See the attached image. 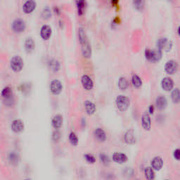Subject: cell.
Segmentation results:
<instances>
[{"instance_id":"obj_1","label":"cell","mask_w":180,"mask_h":180,"mask_svg":"<svg viewBox=\"0 0 180 180\" xmlns=\"http://www.w3.org/2000/svg\"><path fill=\"white\" fill-rule=\"evenodd\" d=\"M146 59L150 62H158L162 58V51L160 49H146L145 51Z\"/></svg>"},{"instance_id":"obj_2","label":"cell","mask_w":180,"mask_h":180,"mask_svg":"<svg viewBox=\"0 0 180 180\" xmlns=\"http://www.w3.org/2000/svg\"><path fill=\"white\" fill-rule=\"evenodd\" d=\"M24 62L22 58L19 56H14L10 61V67L15 73H19L23 70Z\"/></svg>"},{"instance_id":"obj_3","label":"cell","mask_w":180,"mask_h":180,"mask_svg":"<svg viewBox=\"0 0 180 180\" xmlns=\"http://www.w3.org/2000/svg\"><path fill=\"white\" fill-rule=\"evenodd\" d=\"M129 99L127 96L120 95L118 96L117 99H116V105H117L118 109L120 111H125L129 108Z\"/></svg>"},{"instance_id":"obj_4","label":"cell","mask_w":180,"mask_h":180,"mask_svg":"<svg viewBox=\"0 0 180 180\" xmlns=\"http://www.w3.org/2000/svg\"><path fill=\"white\" fill-rule=\"evenodd\" d=\"M26 23L21 18H16L12 22V29L16 33L23 32L26 30Z\"/></svg>"},{"instance_id":"obj_5","label":"cell","mask_w":180,"mask_h":180,"mask_svg":"<svg viewBox=\"0 0 180 180\" xmlns=\"http://www.w3.org/2000/svg\"><path fill=\"white\" fill-rule=\"evenodd\" d=\"M50 91L54 95H59L62 92L63 85L59 80H54L50 83Z\"/></svg>"},{"instance_id":"obj_6","label":"cell","mask_w":180,"mask_h":180,"mask_svg":"<svg viewBox=\"0 0 180 180\" xmlns=\"http://www.w3.org/2000/svg\"><path fill=\"white\" fill-rule=\"evenodd\" d=\"M36 7L37 4L34 0H27L23 5V11L26 14H30L34 12Z\"/></svg>"},{"instance_id":"obj_7","label":"cell","mask_w":180,"mask_h":180,"mask_svg":"<svg viewBox=\"0 0 180 180\" xmlns=\"http://www.w3.org/2000/svg\"><path fill=\"white\" fill-rule=\"evenodd\" d=\"M157 45L160 50L169 51L172 47V42L167 38H161L158 41Z\"/></svg>"},{"instance_id":"obj_8","label":"cell","mask_w":180,"mask_h":180,"mask_svg":"<svg viewBox=\"0 0 180 180\" xmlns=\"http://www.w3.org/2000/svg\"><path fill=\"white\" fill-rule=\"evenodd\" d=\"M177 68H178V66H177V63L175 61L170 60L165 64V71L168 74L173 75L176 73Z\"/></svg>"},{"instance_id":"obj_9","label":"cell","mask_w":180,"mask_h":180,"mask_svg":"<svg viewBox=\"0 0 180 180\" xmlns=\"http://www.w3.org/2000/svg\"><path fill=\"white\" fill-rule=\"evenodd\" d=\"M52 30L48 25H44L40 30V36L44 40H48L51 37Z\"/></svg>"},{"instance_id":"obj_10","label":"cell","mask_w":180,"mask_h":180,"mask_svg":"<svg viewBox=\"0 0 180 180\" xmlns=\"http://www.w3.org/2000/svg\"><path fill=\"white\" fill-rule=\"evenodd\" d=\"M81 82H82V87H84L85 90H92V88L94 87L93 81L90 77L87 75H83L82 77Z\"/></svg>"},{"instance_id":"obj_11","label":"cell","mask_w":180,"mask_h":180,"mask_svg":"<svg viewBox=\"0 0 180 180\" xmlns=\"http://www.w3.org/2000/svg\"><path fill=\"white\" fill-rule=\"evenodd\" d=\"M12 129L15 133H20L23 131L24 123L21 120H14L12 123Z\"/></svg>"},{"instance_id":"obj_12","label":"cell","mask_w":180,"mask_h":180,"mask_svg":"<svg viewBox=\"0 0 180 180\" xmlns=\"http://www.w3.org/2000/svg\"><path fill=\"white\" fill-rule=\"evenodd\" d=\"M161 86L163 90L166 91V92L171 91L174 87V83L173 80L170 78V77H165V78H163L162 80Z\"/></svg>"},{"instance_id":"obj_13","label":"cell","mask_w":180,"mask_h":180,"mask_svg":"<svg viewBox=\"0 0 180 180\" xmlns=\"http://www.w3.org/2000/svg\"><path fill=\"white\" fill-rule=\"evenodd\" d=\"M94 136L95 139L99 142H104L106 139V133L101 128H97L94 132Z\"/></svg>"},{"instance_id":"obj_14","label":"cell","mask_w":180,"mask_h":180,"mask_svg":"<svg viewBox=\"0 0 180 180\" xmlns=\"http://www.w3.org/2000/svg\"><path fill=\"white\" fill-rule=\"evenodd\" d=\"M142 124L143 128L146 131H149L151 128V118L148 113H144L143 115L142 118Z\"/></svg>"},{"instance_id":"obj_15","label":"cell","mask_w":180,"mask_h":180,"mask_svg":"<svg viewBox=\"0 0 180 180\" xmlns=\"http://www.w3.org/2000/svg\"><path fill=\"white\" fill-rule=\"evenodd\" d=\"M35 47V41L32 37H27L25 41V49L27 53H31Z\"/></svg>"},{"instance_id":"obj_16","label":"cell","mask_w":180,"mask_h":180,"mask_svg":"<svg viewBox=\"0 0 180 180\" xmlns=\"http://www.w3.org/2000/svg\"><path fill=\"white\" fill-rule=\"evenodd\" d=\"M63 119L62 115H56L51 120V124L52 126L54 127V128L56 129H59L61 128L63 124Z\"/></svg>"},{"instance_id":"obj_17","label":"cell","mask_w":180,"mask_h":180,"mask_svg":"<svg viewBox=\"0 0 180 180\" xmlns=\"http://www.w3.org/2000/svg\"><path fill=\"white\" fill-rule=\"evenodd\" d=\"M81 44H82V53L83 56L85 58H90L91 55H92V51H91V46L87 40Z\"/></svg>"},{"instance_id":"obj_18","label":"cell","mask_w":180,"mask_h":180,"mask_svg":"<svg viewBox=\"0 0 180 180\" xmlns=\"http://www.w3.org/2000/svg\"><path fill=\"white\" fill-rule=\"evenodd\" d=\"M1 96L4 99L5 101H11L13 97L12 95V90L9 86L5 87L2 90L1 92Z\"/></svg>"},{"instance_id":"obj_19","label":"cell","mask_w":180,"mask_h":180,"mask_svg":"<svg viewBox=\"0 0 180 180\" xmlns=\"http://www.w3.org/2000/svg\"><path fill=\"white\" fill-rule=\"evenodd\" d=\"M163 165V161L161 158L160 157H155L151 161V166L152 168L155 170L158 171L162 168Z\"/></svg>"},{"instance_id":"obj_20","label":"cell","mask_w":180,"mask_h":180,"mask_svg":"<svg viewBox=\"0 0 180 180\" xmlns=\"http://www.w3.org/2000/svg\"><path fill=\"white\" fill-rule=\"evenodd\" d=\"M113 161L115 163L122 164V163H124L127 161V157L126 155H124V153H115L113 155Z\"/></svg>"},{"instance_id":"obj_21","label":"cell","mask_w":180,"mask_h":180,"mask_svg":"<svg viewBox=\"0 0 180 180\" xmlns=\"http://www.w3.org/2000/svg\"><path fill=\"white\" fill-rule=\"evenodd\" d=\"M85 108L88 115H93L96 111V106L92 101L87 100L85 102Z\"/></svg>"},{"instance_id":"obj_22","label":"cell","mask_w":180,"mask_h":180,"mask_svg":"<svg viewBox=\"0 0 180 180\" xmlns=\"http://www.w3.org/2000/svg\"><path fill=\"white\" fill-rule=\"evenodd\" d=\"M167 99H166L164 96H159V97L156 99V106L158 109H165L166 106H167Z\"/></svg>"},{"instance_id":"obj_23","label":"cell","mask_w":180,"mask_h":180,"mask_svg":"<svg viewBox=\"0 0 180 180\" xmlns=\"http://www.w3.org/2000/svg\"><path fill=\"white\" fill-rule=\"evenodd\" d=\"M49 67L53 72H58L60 70L61 64L59 61H58L56 59H51L49 62Z\"/></svg>"},{"instance_id":"obj_24","label":"cell","mask_w":180,"mask_h":180,"mask_svg":"<svg viewBox=\"0 0 180 180\" xmlns=\"http://www.w3.org/2000/svg\"><path fill=\"white\" fill-rule=\"evenodd\" d=\"M77 13L79 16H82L84 13V9L85 7V0H75Z\"/></svg>"},{"instance_id":"obj_25","label":"cell","mask_w":180,"mask_h":180,"mask_svg":"<svg viewBox=\"0 0 180 180\" xmlns=\"http://www.w3.org/2000/svg\"><path fill=\"white\" fill-rule=\"evenodd\" d=\"M8 160L11 164L17 165L19 161V156L15 152H11L8 156Z\"/></svg>"},{"instance_id":"obj_26","label":"cell","mask_w":180,"mask_h":180,"mask_svg":"<svg viewBox=\"0 0 180 180\" xmlns=\"http://www.w3.org/2000/svg\"><path fill=\"white\" fill-rule=\"evenodd\" d=\"M124 141L127 144H134L136 142V139H135L134 133H133L132 131H128L127 132L125 135H124Z\"/></svg>"},{"instance_id":"obj_27","label":"cell","mask_w":180,"mask_h":180,"mask_svg":"<svg viewBox=\"0 0 180 180\" xmlns=\"http://www.w3.org/2000/svg\"><path fill=\"white\" fill-rule=\"evenodd\" d=\"M129 86V82L125 77H120L118 81V87L121 90H125Z\"/></svg>"},{"instance_id":"obj_28","label":"cell","mask_w":180,"mask_h":180,"mask_svg":"<svg viewBox=\"0 0 180 180\" xmlns=\"http://www.w3.org/2000/svg\"><path fill=\"white\" fill-rule=\"evenodd\" d=\"M144 174L147 179H153L155 177V173L153 169L151 167H147L144 170Z\"/></svg>"},{"instance_id":"obj_29","label":"cell","mask_w":180,"mask_h":180,"mask_svg":"<svg viewBox=\"0 0 180 180\" xmlns=\"http://www.w3.org/2000/svg\"><path fill=\"white\" fill-rule=\"evenodd\" d=\"M132 82L133 85H134V87L137 88H139L140 87H142V80H141L140 77L138 75H134L132 76Z\"/></svg>"},{"instance_id":"obj_30","label":"cell","mask_w":180,"mask_h":180,"mask_svg":"<svg viewBox=\"0 0 180 180\" xmlns=\"http://www.w3.org/2000/svg\"><path fill=\"white\" fill-rule=\"evenodd\" d=\"M171 97H172V100H173L174 103H176V104L179 103L180 96H179V90L178 88L174 89V90L173 91V92H172V95H171Z\"/></svg>"},{"instance_id":"obj_31","label":"cell","mask_w":180,"mask_h":180,"mask_svg":"<svg viewBox=\"0 0 180 180\" xmlns=\"http://www.w3.org/2000/svg\"><path fill=\"white\" fill-rule=\"evenodd\" d=\"M133 5L137 10L142 11L144 7V0H133Z\"/></svg>"},{"instance_id":"obj_32","label":"cell","mask_w":180,"mask_h":180,"mask_svg":"<svg viewBox=\"0 0 180 180\" xmlns=\"http://www.w3.org/2000/svg\"><path fill=\"white\" fill-rule=\"evenodd\" d=\"M51 11L49 7L44 8L42 12H41V17L45 19V20H47V19H49L51 17Z\"/></svg>"},{"instance_id":"obj_33","label":"cell","mask_w":180,"mask_h":180,"mask_svg":"<svg viewBox=\"0 0 180 180\" xmlns=\"http://www.w3.org/2000/svg\"><path fill=\"white\" fill-rule=\"evenodd\" d=\"M69 141L72 145L77 146L78 144V138L74 132H71L69 135Z\"/></svg>"},{"instance_id":"obj_34","label":"cell","mask_w":180,"mask_h":180,"mask_svg":"<svg viewBox=\"0 0 180 180\" xmlns=\"http://www.w3.org/2000/svg\"><path fill=\"white\" fill-rule=\"evenodd\" d=\"M78 37H79V40H80V44L84 43L85 41H87L85 32L84 31V30H83L82 27H80L78 30Z\"/></svg>"},{"instance_id":"obj_35","label":"cell","mask_w":180,"mask_h":180,"mask_svg":"<svg viewBox=\"0 0 180 180\" xmlns=\"http://www.w3.org/2000/svg\"><path fill=\"white\" fill-rule=\"evenodd\" d=\"M99 157H100V160H101V163H103L104 165H109L110 160V158H109V156H106V155H105V154H101L100 156H99Z\"/></svg>"},{"instance_id":"obj_36","label":"cell","mask_w":180,"mask_h":180,"mask_svg":"<svg viewBox=\"0 0 180 180\" xmlns=\"http://www.w3.org/2000/svg\"><path fill=\"white\" fill-rule=\"evenodd\" d=\"M84 157L85 160H87V162H88L89 163H91V164H93V163H95L96 162V158H95V156H92V155L85 154Z\"/></svg>"},{"instance_id":"obj_37","label":"cell","mask_w":180,"mask_h":180,"mask_svg":"<svg viewBox=\"0 0 180 180\" xmlns=\"http://www.w3.org/2000/svg\"><path fill=\"white\" fill-rule=\"evenodd\" d=\"M52 139L54 142H58L61 139V133L58 129H56L52 134Z\"/></svg>"},{"instance_id":"obj_38","label":"cell","mask_w":180,"mask_h":180,"mask_svg":"<svg viewBox=\"0 0 180 180\" xmlns=\"http://www.w3.org/2000/svg\"><path fill=\"white\" fill-rule=\"evenodd\" d=\"M174 157L176 160H179V159H180V150L179 148L176 149V150L174 151Z\"/></svg>"},{"instance_id":"obj_39","label":"cell","mask_w":180,"mask_h":180,"mask_svg":"<svg viewBox=\"0 0 180 180\" xmlns=\"http://www.w3.org/2000/svg\"><path fill=\"white\" fill-rule=\"evenodd\" d=\"M149 113H150V114H153V111H154V108H153V106H149Z\"/></svg>"},{"instance_id":"obj_40","label":"cell","mask_w":180,"mask_h":180,"mask_svg":"<svg viewBox=\"0 0 180 180\" xmlns=\"http://www.w3.org/2000/svg\"><path fill=\"white\" fill-rule=\"evenodd\" d=\"M54 12L56 13L57 15H59L60 13H61V12H60V10H59V8H58V7H56V8L55 7V8H54Z\"/></svg>"}]
</instances>
